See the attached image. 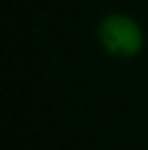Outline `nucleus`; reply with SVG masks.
<instances>
[{
    "label": "nucleus",
    "instance_id": "1",
    "mask_svg": "<svg viewBox=\"0 0 148 150\" xmlns=\"http://www.w3.org/2000/svg\"><path fill=\"white\" fill-rule=\"evenodd\" d=\"M98 39L109 54L118 59H133L144 48V33L133 18L111 13L100 22Z\"/></svg>",
    "mask_w": 148,
    "mask_h": 150
}]
</instances>
